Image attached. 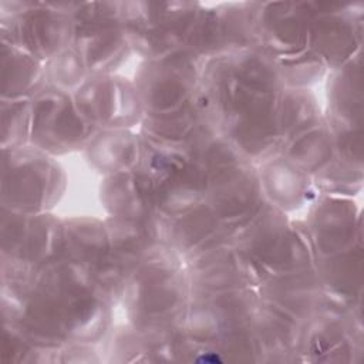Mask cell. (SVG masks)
<instances>
[{"label":"cell","instance_id":"cell-3","mask_svg":"<svg viewBox=\"0 0 364 364\" xmlns=\"http://www.w3.org/2000/svg\"><path fill=\"white\" fill-rule=\"evenodd\" d=\"M10 154L11 168L10 171L4 168V172H10V181L4 179V186L10 185L11 203L16 206L13 212L38 213L60 192L61 181L57 169L46 161V156L26 155L20 162L14 151Z\"/></svg>","mask_w":364,"mask_h":364},{"label":"cell","instance_id":"cell-2","mask_svg":"<svg viewBox=\"0 0 364 364\" xmlns=\"http://www.w3.org/2000/svg\"><path fill=\"white\" fill-rule=\"evenodd\" d=\"M80 112L94 125L124 129L144 115L135 84L108 74H94L75 91Z\"/></svg>","mask_w":364,"mask_h":364},{"label":"cell","instance_id":"cell-5","mask_svg":"<svg viewBox=\"0 0 364 364\" xmlns=\"http://www.w3.org/2000/svg\"><path fill=\"white\" fill-rule=\"evenodd\" d=\"M266 173L260 176L262 188L267 191V196L279 209L297 208L311 193L309 173L299 169L289 159H274L266 166Z\"/></svg>","mask_w":364,"mask_h":364},{"label":"cell","instance_id":"cell-1","mask_svg":"<svg viewBox=\"0 0 364 364\" xmlns=\"http://www.w3.org/2000/svg\"><path fill=\"white\" fill-rule=\"evenodd\" d=\"M94 128L64 90L40 91L31 102V139L38 149L68 151L90 142Z\"/></svg>","mask_w":364,"mask_h":364},{"label":"cell","instance_id":"cell-4","mask_svg":"<svg viewBox=\"0 0 364 364\" xmlns=\"http://www.w3.org/2000/svg\"><path fill=\"white\" fill-rule=\"evenodd\" d=\"M90 159L109 175L134 171L141 162L142 141L125 129H108L88 142Z\"/></svg>","mask_w":364,"mask_h":364}]
</instances>
